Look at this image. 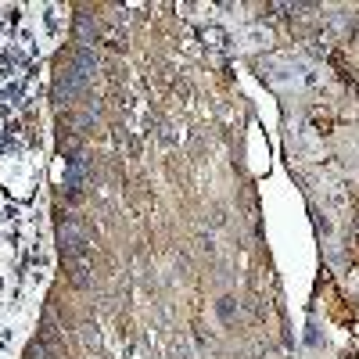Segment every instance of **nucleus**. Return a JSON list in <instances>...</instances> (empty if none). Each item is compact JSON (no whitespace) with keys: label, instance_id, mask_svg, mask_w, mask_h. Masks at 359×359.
<instances>
[{"label":"nucleus","instance_id":"nucleus-1","mask_svg":"<svg viewBox=\"0 0 359 359\" xmlns=\"http://www.w3.org/2000/svg\"><path fill=\"white\" fill-rule=\"evenodd\" d=\"M94 65H97V57H94V50L90 47H76V54H72V65H69V72L57 79V86H54V101L57 104H65V101H72L79 90L86 86V79H90V72H94Z\"/></svg>","mask_w":359,"mask_h":359},{"label":"nucleus","instance_id":"nucleus-2","mask_svg":"<svg viewBox=\"0 0 359 359\" xmlns=\"http://www.w3.org/2000/svg\"><path fill=\"white\" fill-rule=\"evenodd\" d=\"M219 316L230 323L233 320V298H219Z\"/></svg>","mask_w":359,"mask_h":359}]
</instances>
